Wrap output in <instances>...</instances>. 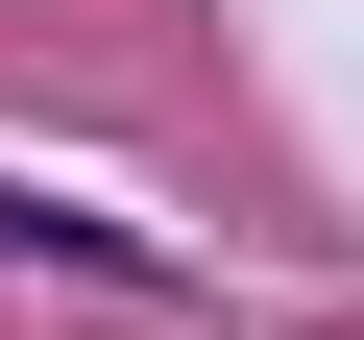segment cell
<instances>
[{"mask_svg": "<svg viewBox=\"0 0 364 340\" xmlns=\"http://www.w3.org/2000/svg\"><path fill=\"white\" fill-rule=\"evenodd\" d=\"M0 243H73V267H146L122 219H73V195H0Z\"/></svg>", "mask_w": 364, "mask_h": 340, "instance_id": "6da1fadb", "label": "cell"}]
</instances>
